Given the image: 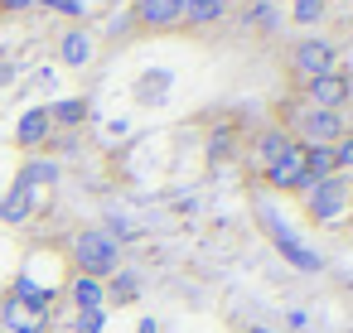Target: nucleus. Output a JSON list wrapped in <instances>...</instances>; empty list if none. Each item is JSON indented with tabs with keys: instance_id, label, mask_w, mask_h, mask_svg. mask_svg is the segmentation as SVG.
<instances>
[{
	"instance_id": "obj_1",
	"label": "nucleus",
	"mask_w": 353,
	"mask_h": 333,
	"mask_svg": "<svg viewBox=\"0 0 353 333\" xmlns=\"http://www.w3.org/2000/svg\"><path fill=\"white\" fill-rule=\"evenodd\" d=\"M73 266H78V275H92V280L117 275V266H121V246H117V237L102 232V227L78 232V237H73Z\"/></svg>"
},
{
	"instance_id": "obj_2",
	"label": "nucleus",
	"mask_w": 353,
	"mask_h": 333,
	"mask_svg": "<svg viewBox=\"0 0 353 333\" xmlns=\"http://www.w3.org/2000/svg\"><path fill=\"white\" fill-rule=\"evenodd\" d=\"M285 131H290V140H300V145H339V140L348 136V121H343V111L300 107L295 121H290Z\"/></svg>"
},
{
	"instance_id": "obj_3",
	"label": "nucleus",
	"mask_w": 353,
	"mask_h": 333,
	"mask_svg": "<svg viewBox=\"0 0 353 333\" xmlns=\"http://www.w3.org/2000/svg\"><path fill=\"white\" fill-rule=\"evenodd\" d=\"M348 198H353V184L343 174H329V179H319V184L305 189V213L314 222H334V217L348 213Z\"/></svg>"
},
{
	"instance_id": "obj_4",
	"label": "nucleus",
	"mask_w": 353,
	"mask_h": 333,
	"mask_svg": "<svg viewBox=\"0 0 353 333\" xmlns=\"http://www.w3.org/2000/svg\"><path fill=\"white\" fill-rule=\"evenodd\" d=\"M339 68V49L329 39H300L290 44V78L295 83H310V78H324Z\"/></svg>"
},
{
	"instance_id": "obj_5",
	"label": "nucleus",
	"mask_w": 353,
	"mask_h": 333,
	"mask_svg": "<svg viewBox=\"0 0 353 333\" xmlns=\"http://www.w3.org/2000/svg\"><path fill=\"white\" fill-rule=\"evenodd\" d=\"M261 179L276 189V193H305L310 189V169H305V145L300 140H290V150L271 164V169H261Z\"/></svg>"
},
{
	"instance_id": "obj_6",
	"label": "nucleus",
	"mask_w": 353,
	"mask_h": 333,
	"mask_svg": "<svg viewBox=\"0 0 353 333\" xmlns=\"http://www.w3.org/2000/svg\"><path fill=\"white\" fill-rule=\"evenodd\" d=\"M348 92H353V87H348L343 68H334V73H324V78L300 83V102H305V107H319V111H343Z\"/></svg>"
},
{
	"instance_id": "obj_7",
	"label": "nucleus",
	"mask_w": 353,
	"mask_h": 333,
	"mask_svg": "<svg viewBox=\"0 0 353 333\" xmlns=\"http://www.w3.org/2000/svg\"><path fill=\"white\" fill-rule=\"evenodd\" d=\"M0 323H6V333H44L49 309H44V304H30V299H20V294H10V299H0Z\"/></svg>"
},
{
	"instance_id": "obj_8",
	"label": "nucleus",
	"mask_w": 353,
	"mask_h": 333,
	"mask_svg": "<svg viewBox=\"0 0 353 333\" xmlns=\"http://www.w3.org/2000/svg\"><path fill=\"white\" fill-rule=\"evenodd\" d=\"M179 20H184V0H136L141 30H174Z\"/></svg>"
},
{
	"instance_id": "obj_9",
	"label": "nucleus",
	"mask_w": 353,
	"mask_h": 333,
	"mask_svg": "<svg viewBox=\"0 0 353 333\" xmlns=\"http://www.w3.org/2000/svg\"><path fill=\"white\" fill-rule=\"evenodd\" d=\"M285 150H290V131H285V126H266V131H256V140H252V160H256V169H271Z\"/></svg>"
},
{
	"instance_id": "obj_10",
	"label": "nucleus",
	"mask_w": 353,
	"mask_h": 333,
	"mask_svg": "<svg viewBox=\"0 0 353 333\" xmlns=\"http://www.w3.org/2000/svg\"><path fill=\"white\" fill-rule=\"evenodd\" d=\"M49 131H54V121H49V107H34V111H25V116H20V126H15V145H25V150H39V145L49 140Z\"/></svg>"
},
{
	"instance_id": "obj_11",
	"label": "nucleus",
	"mask_w": 353,
	"mask_h": 333,
	"mask_svg": "<svg viewBox=\"0 0 353 333\" xmlns=\"http://www.w3.org/2000/svg\"><path fill=\"white\" fill-rule=\"evenodd\" d=\"M59 58H63L68 68H88V63H92V34H88V30H68V34L59 39Z\"/></svg>"
},
{
	"instance_id": "obj_12",
	"label": "nucleus",
	"mask_w": 353,
	"mask_h": 333,
	"mask_svg": "<svg viewBox=\"0 0 353 333\" xmlns=\"http://www.w3.org/2000/svg\"><path fill=\"white\" fill-rule=\"evenodd\" d=\"M34 213V189L15 179V189L6 193V203H0V222H25Z\"/></svg>"
},
{
	"instance_id": "obj_13",
	"label": "nucleus",
	"mask_w": 353,
	"mask_h": 333,
	"mask_svg": "<svg viewBox=\"0 0 353 333\" xmlns=\"http://www.w3.org/2000/svg\"><path fill=\"white\" fill-rule=\"evenodd\" d=\"M223 15H228V6H223V0H184V20H179V25L203 30V25H218Z\"/></svg>"
},
{
	"instance_id": "obj_14",
	"label": "nucleus",
	"mask_w": 353,
	"mask_h": 333,
	"mask_svg": "<svg viewBox=\"0 0 353 333\" xmlns=\"http://www.w3.org/2000/svg\"><path fill=\"white\" fill-rule=\"evenodd\" d=\"M102 299H107V285H102V280H92V275H78V280H73V304H78L83 314H97Z\"/></svg>"
},
{
	"instance_id": "obj_15",
	"label": "nucleus",
	"mask_w": 353,
	"mask_h": 333,
	"mask_svg": "<svg viewBox=\"0 0 353 333\" xmlns=\"http://www.w3.org/2000/svg\"><path fill=\"white\" fill-rule=\"evenodd\" d=\"M305 169H310V184L339 174V169H334V145H305Z\"/></svg>"
},
{
	"instance_id": "obj_16",
	"label": "nucleus",
	"mask_w": 353,
	"mask_h": 333,
	"mask_svg": "<svg viewBox=\"0 0 353 333\" xmlns=\"http://www.w3.org/2000/svg\"><path fill=\"white\" fill-rule=\"evenodd\" d=\"M49 121H54V126H83V121H88V102H83V97L54 102V107H49Z\"/></svg>"
},
{
	"instance_id": "obj_17",
	"label": "nucleus",
	"mask_w": 353,
	"mask_h": 333,
	"mask_svg": "<svg viewBox=\"0 0 353 333\" xmlns=\"http://www.w3.org/2000/svg\"><path fill=\"white\" fill-rule=\"evenodd\" d=\"M271 237H276V246L285 251V261H295L300 270H319V261H314V256H310V251H305V246H300L295 237H285L281 227H271Z\"/></svg>"
},
{
	"instance_id": "obj_18",
	"label": "nucleus",
	"mask_w": 353,
	"mask_h": 333,
	"mask_svg": "<svg viewBox=\"0 0 353 333\" xmlns=\"http://www.w3.org/2000/svg\"><path fill=\"white\" fill-rule=\"evenodd\" d=\"M242 20H247L252 30H261V34H266V30H276V6L256 0V6H247V10H242Z\"/></svg>"
},
{
	"instance_id": "obj_19",
	"label": "nucleus",
	"mask_w": 353,
	"mask_h": 333,
	"mask_svg": "<svg viewBox=\"0 0 353 333\" xmlns=\"http://www.w3.org/2000/svg\"><path fill=\"white\" fill-rule=\"evenodd\" d=\"M59 179V164H49V160H34V164H25V174H20V184H54Z\"/></svg>"
},
{
	"instance_id": "obj_20",
	"label": "nucleus",
	"mask_w": 353,
	"mask_h": 333,
	"mask_svg": "<svg viewBox=\"0 0 353 333\" xmlns=\"http://www.w3.org/2000/svg\"><path fill=\"white\" fill-rule=\"evenodd\" d=\"M290 15H295V25H319L324 20V0H290Z\"/></svg>"
},
{
	"instance_id": "obj_21",
	"label": "nucleus",
	"mask_w": 353,
	"mask_h": 333,
	"mask_svg": "<svg viewBox=\"0 0 353 333\" xmlns=\"http://www.w3.org/2000/svg\"><path fill=\"white\" fill-rule=\"evenodd\" d=\"M334 169H339V174H343V169H353V131L334 145Z\"/></svg>"
},
{
	"instance_id": "obj_22",
	"label": "nucleus",
	"mask_w": 353,
	"mask_h": 333,
	"mask_svg": "<svg viewBox=\"0 0 353 333\" xmlns=\"http://www.w3.org/2000/svg\"><path fill=\"white\" fill-rule=\"evenodd\" d=\"M34 6H44V10H59V15H83V6H78V0H34Z\"/></svg>"
},
{
	"instance_id": "obj_23",
	"label": "nucleus",
	"mask_w": 353,
	"mask_h": 333,
	"mask_svg": "<svg viewBox=\"0 0 353 333\" xmlns=\"http://www.w3.org/2000/svg\"><path fill=\"white\" fill-rule=\"evenodd\" d=\"M136 294V275H117V285H112V299H131Z\"/></svg>"
},
{
	"instance_id": "obj_24",
	"label": "nucleus",
	"mask_w": 353,
	"mask_h": 333,
	"mask_svg": "<svg viewBox=\"0 0 353 333\" xmlns=\"http://www.w3.org/2000/svg\"><path fill=\"white\" fill-rule=\"evenodd\" d=\"M34 0H0V15H20V10H30Z\"/></svg>"
},
{
	"instance_id": "obj_25",
	"label": "nucleus",
	"mask_w": 353,
	"mask_h": 333,
	"mask_svg": "<svg viewBox=\"0 0 353 333\" xmlns=\"http://www.w3.org/2000/svg\"><path fill=\"white\" fill-rule=\"evenodd\" d=\"M266 6H285V0H266Z\"/></svg>"
},
{
	"instance_id": "obj_26",
	"label": "nucleus",
	"mask_w": 353,
	"mask_h": 333,
	"mask_svg": "<svg viewBox=\"0 0 353 333\" xmlns=\"http://www.w3.org/2000/svg\"><path fill=\"white\" fill-rule=\"evenodd\" d=\"M141 333H155V328H150V323H145V328H141Z\"/></svg>"
},
{
	"instance_id": "obj_27",
	"label": "nucleus",
	"mask_w": 353,
	"mask_h": 333,
	"mask_svg": "<svg viewBox=\"0 0 353 333\" xmlns=\"http://www.w3.org/2000/svg\"><path fill=\"white\" fill-rule=\"evenodd\" d=\"M223 6H232V0H223Z\"/></svg>"
},
{
	"instance_id": "obj_28",
	"label": "nucleus",
	"mask_w": 353,
	"mask_h": 333,
	"mask_svg": "<svg viewBox=\"0 0 353 333\" xmlns=\"http://www.w3.org/2000/svg\"><path fill=\"white\" fill-rule=\"evenodd\" d=\"M324 6H329V0H324Z\"/></svg>"
}]
</instances>
